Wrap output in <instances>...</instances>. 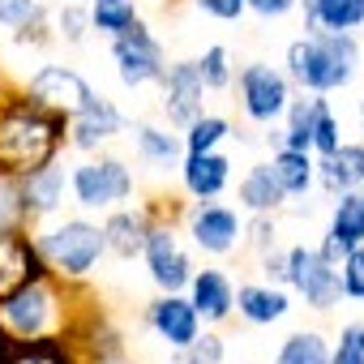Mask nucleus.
Returning a JSON list of instances; mask_svg holds the SVG:
<instances>
[{
  "mask_svg": "<svg viewBox=\"0 0 364 364\" xmlns=\"http://www.w3.org/2000/svg\"><path fill=\"white\" fill-rule=\"evenodd\" d=\"M360 48L351 31H309L287 48V77L313 95L343 90L355 77Z\"/></svg>",
  "mask_w": 364,
  "mask_h": 364,
  "instance_id": "obj_1",
  "label": "nucleus"
},
{
  "mask_svg": "<svg viewBox=\"0 0 364 364\" xmlns=\"http://www.w3.org/2000/svg\"><path fill=\"white\" fill-rule=\"evenodd\" d=\"M60 129H65V116H56L39 103L9 112L0 120V171L26 176V171L52 163V154L60 146Z\"/></svg>",
  "mask_w": 364,
  "mask_h": 364,
  "instance_id": "obj_2",
  "label": "nucleus"
},
{
  "mask_svg": "<svg viewBox=\"0 0 364 364\" xmlns=\"http://www.w3.org/2000/svg\"><path fill=\"white\" fill-rule=\"evenodd\" d=\"M39 257L56 270V274H69V279H82L99 266V257L107 253L103 245V228L86 223V219H65L60 228L43 232L39 236Z\"/></svg>",
  "mask_w": 364,
  "mask_h": 364,
  "instance_id": "obj_3",
  "label": "nucleus"
},
{
  "mask_svg": "<svg viewBox=\"0 0 364 364\" xmlns=\"http://www.w3.org/2000/svg\"><path fill=\"white\" fill-rule=\"evenodd\" d=\"M52 317H56V296H52V287L43 279H31V283L14 287L5 300H0V326L9 334H18V338L48 334Z\"/></svg>",
  "mask_w": 364,
  "mask_h": 364,
  "instance_id": "obj_4",
  "label": "nucleus"
},
{
  "mask_svg": "<svg viewBox=\"0 0 364 364\" xmlns=\"http://www.w3.org/2000/svg\"><path fill=\"white\" fill-rule=\"evenodd\" d=\"M283 270H287V283L304 296V304H313V309L338 304V296H343L338 270H334V262H326L317 249H304V245L287 249V253H283Z\"/></svg>",
  "mask_w": 364,
  "mask_h": 364,
  "instance_id": "obj_5",
  "label": "nucleus"
},
{
  "mask_svg": "<svg viewBox=\"0 0 364 364\" xmlns=\"http://www.w3.org/2000/svg\"><path fill=\"white\" fill-rule=\"evenodd\" d=\"M69 185H73V198L77 206L86 210H107L116 202H124L133 193V176L120 159H99V163H82L73 167L69 176Z\"/></svg>",
  "mask_w": 364,
  "mask_h": 364,
  "instance_id": "obj_6",
  "label": "nucleus"
},
{
  "mask_svg": "<svg viewBox=\"0 0 364 364\" xmlns=\"http://www.w3.org/2000/svg\"><path fill=\"white\" fill-rule=\"evenodd\" d=\"M112 60H116V73H120L124 86L159 82L163 69H167V65H163V48H159V39H154L141 22H133L124 35L112 39Z\"/></svg>",
  "mask_w": 364,
  "mask_h": 364,
  "instance_id": "obj_7",
  "label": "nucleus"
},
{
  "mask_svg": "<svg viewBox=\"0 0 364 364\" xmlns=\"http://www.w3.org/2000/svg\"><path fill=\"white\" fill-rule=\"evenodd\" d=\"M240 99H245L249 120L270 124V120H279V116L287 112L291 86H287V77H283L279 69H270V65L257 60V65H249V69L240 73Z\"/></svg>",
  "mask_w": 364,
  "mask_h": 364,
  "instance_id": "obj_8",
  "label": "nucleus"
},
{
  "mask_svg": "<svg viewBox=\"0 0 364 364\" xmlns=\"http://www.w3.org/2000/svg\"><path fill=\"white\" fill-rule=\"evenodd\" d=\"M90 95H95L90 82H86L82 73L65 69V65H43V69L31 77V103L48 107V112H56V116H73Z\"/></svg>",
  "mask_w": 364,
  "mask_h": 364,
  "instance_id": "obj_9",
  "label": "nucleus"
},
{
  "mask_svg": "<svg viewBox=\"0 0 364 364\" xmlns=\"http://www.w3.org/2000/svg\"><path fill=\"white\" fill-rule=\"evenodd\" d=\"M141 257H146V266H150V279H154L163 291L189 287L193 266H189V257H185V249H180V240H176L171 228H154V223H150L146 245H141Z\"/></svg>",
  "mask_w": 364,
  "mask_h": 364,
  "instance_id": "obj_10",
  "label": "nucleus"
},
{
  "mask_svg": "<svg viewBox=\"0 0 364 364\" xmlns=\"http://www.w3.org/2000/svg\"><path fill=\"white\" fill-rule=\"evenodd\" d=\"M159 82H163V112H167L171 124H189V120L202 116V95H206V86H202L198 60H180V65L163 69Z\"/></svg>",
  "mask_w": 364,
  "mask_h": 364,
  "instance_id": "obj_11",
  "label": "nucleus"
},
{
  "mask_svg": "<svg viewBox=\"0 0 364 364\" xmlns=\"http://www.w3.org/2000/svg\"><path fill=\"white\" fill-rule=\"evenodd\" d=\"M146 321H150V330H154L167 347H180V351H185V347L202 334L198 309H193L185 296H176V291H167L163 300H154L150 313H146Z\"/></svg>",
  "mask_w": 364,
  "mask_h": 364,
  "instance_id": "obj_12",
  "label": "nucleus"
},
{
  "mask_svg": "<svg viewBox=\"0 0 364 364\" xmlns=\"http://www.w3.org/2000/svg\"><path fill=\"white\" fill-rule=\"evenodd\" d=\"M355 245H364V193L347 189L338 193L334 202V215H330V232H326V245L317 249L326 262H343Z\"/></svg>",
  "mask_w": 364,
  "mask_h": 364,
  "instance_id": "obj_13",
  "label": "nucleus"
},
{
  "mask_svg": "<svg viewBox=\"0 0 364 364\" xmlns=\"http://www.w3.org/2000/svg\"><path fill=\"white\" fill-rule=\"evenodd\" d=\"M48 274V262L39 257V249L18 236L14 228H0V300H5L14 287L31 283V279H43Z\"/></svg>",
  "mask_w": 364,
  "mask_h": 364,
  "instance_id": "obj_14",
  "label": "nucleus"
},
{
  "mask_svg": "<svg viewBox=\"0 0 364 364\" xmlns=\"http://www.w3.org/2000/svg\"><path fill=\"white\" fill-rule=\"evenodd\" d=\"M124 129V116L112 107V99H103V95H90L73 116H69V141L77 146V150H95L99 141H112L116 133Z\"/></svg>",
  "mask_w": 364,
  "mask_h": 364,
  "instance_id": "obj_15",
  "label": "nucleus"
},
{
  "mask_svg": "<svg viewBox=\"0 0 364 364\" xmlns=\"http://www.w3.org/2000/svg\"><path fill=\"white\" fill-rule=\"evenodd\" d=\"M189 236H193V245L202 249V253H232L236 249V240L245 236V223H240V215L236 210H228V206H202V210H193V219H189Z\"/></svg>",
  "mask_w": 364,
  "mask_h": 364,
  "instance_id": "obj_16",
  "label": "nucleus"
},
{
  "mask_svg": "<svg viewBox=\"0 0 364 364\" xmlns=\"http://www.w3.org/2000/svg\"><path fill=\"white\" fill-rule=\"evenodd\" d=\"M313 180H321L326 193H334V198L355 189V185H364V146L360 141H338L334 154L313 163Z\"/></svg>",
  "mask_w": 364,
  "mask_h": 364,
  "instance_id": "obj_17",
  "label": "nucleus"
},
{
  "mask_svg": "<svg viewBox=\"0 0 364 364\" xmlns=\"http://www.w3.org/2000/svg\"><path fill=\"white\" fill-rule=\"evenodd\" d=\"M180 176H185V189L202 202L219 198L228 189V180H232V159L219 154V150H198L185 159V167H180Z\"/></svg>",
  "mask_w": 364,
  "mask_h": 364,
  "instance_id": "obj_18",
  "label": "nucleus"
},
{
  "mask_svg": "<svg viewBox=\"0 0 364 364\" xmlns=\"http://www.w3.org/2000/svg\"><path fill=\"white\" fill-rule=\"evenodd\" d=\"M189 304L198 309L202 321H223L236 309V287L223 270H202L189 279Z\"/></svg>",
  "mask_w": 364,
  "mask_h": 364,
  "instance_id": "obj_19",
  "label": "nucleus"
},
{
  "mask_svg": "<svg viewBox=\"0 0 364 364\" xmlns=\"http://www.w3.org/2000/svg\"><path fill=\"white\" fill-rule=\"evenodd\" d=\"M65 198V167L56 163H43L35 171L22 176V206L26 215H52Z\"/></svg>",
  "mask_w": 364,
  "mask_h": 364,
  "instance_id": "obj_20",
  "label": "nucleus"
},
{
  "mask_svg": "<svg viewBox=\"0 0 364 364\" xmlns=\"http://www.w3.org/2000/svg\"><path fill=\"white\" fill-rule=\"evenodd\" d=\"M146 232H150V215L146 210H116L103 223V245L116 257H137L141 245H146Z\"/></svg>",
  "mask_w": 364,
  "mask_h": 364,
  "instance_id": "obj_21",
  "label": "nucleus"
},
{
  "mask_svg": "<svg viewBox=\"0 0 364 364\" xmlns=\"http://www.w3.org/2000/svg\"><path fill=\"white\" fill-rule=\"evenodd\" d=\"M309 31H360L364 0H304Z\"/></svg>",
  "mask_w": 364,
  "mask_h": 364,
  "instance_id": "obj_22",
  "label": "nucleus"
},
{
  "mask_svg": "<svg viewBox=\"0 0 364 364\" xmlns=\"http://www.w3.org/2000/svg\"><path fill=\"white\" fill-rule=\"evenodd\" d=\"M236 309H240L245 321L270 326V321H283V317H287L291 300H287V291H279V287H257V283H249V287L236 291Z\"/></svg>",
  "mask_w": 364,
  "mask_h": 364,
  "instance_id": "obj_23",
  "label": "nucleus"
},
{
  "mask_svg": "<svg viewBox=\"0 0 364 364\" xmlns=\"http://www.w3.org/2000/svg\"><path fill=\"white\" fill-rule=\"evenodd\" d=\"M240 202H245V210H253V215H270V210H279V206L287 202V193L279 189L270 163H257V167L245 171V180H240Z\"/></svg>",
  "mask_w": 364,
  "mask_h": 364,
  "instance_id": "obj_24",
  "label": "nucleus"
},
{
  "mask_svg": "<svg viewBox=\"0 0 364 364\" xmlns=\"http://www.w3.org/2000/svg\"><path fill=\"white\" fill-rule=\"evenodd\" d=\"M270 171H274L279 189H283L287 198H304V193L313 189V154H309V150H287V146H279V154L270 159Z\"/></svg>",
  "mask_w": 364,
  "mask_h": 364,
  "instance_id": "obj_25",
  "label": "nucleus"
},
{
  "mask_svg": "<svg viewBox=\"0 0 364 364\" xmlns=\"http://www.w3.org/2000/svg\"><path fill=\"white\" fill-rule=\"evenodd\" d=\"M274 364H330V347L317 330H300V334H287Z\"/></svg>",
  "mask_w": 364,
  "mask_h": 364,
  "instance_id": "obj_26",
  "label": "nucleus"
},
{
  "mask_svg": "<svg viewBox=\"0 0 364 364\" xmlns=\"http://www.w3.org/2000/svg\"><path fill=\"white\" fill-rule=\"evenodd\" d=\"M137 22V0H90V26L103 35H124Z\"/></svg>",
  "mask_w": 364,
  "mask_h": 364,
  "instance_id": "obj_27",
  "label": "nucleus"
},
{
  "mask_svg": "<svg viewBox=\"0 0 364 364\" xmlns=\"http://www.w3.org/2000/svg\"><path fill=\"white\" fill-rule=\"evenodd\" d=\"M313 103H317V99H291V103H287V112H283V116H287V129H283V137H279L287 150H309V141H313ZM309 154H313V150H309Z\"/></svg>",
  "mask_w": 364,
  "mask_h": 364,
  "instance_id": "obj_28",
  "label": "nucleus"
},
{
  "mask_svg": "<svg viewBox=\"0 0 364 364\" xmlns=\"http://www.w3.org/2000/svg\"><path fill=\"white\" fill-rule=\"evenodd\" d=\"M189 133H185V146H189V154H198V150H215L219 141H228L232 137V124L223 120V116H198V120H189L185 124Z\"/></svg>",
  "mask_w": 364,
  "mask_h": 364,
  "instance_id": "obj_29",
  "label": "nucleus"
},
{
  "mask_svg": "<svg viewBox=\"0 0 364 364\" xmlns=\"http://www.w3.org/2000/svg\"><path fill=\"white\" fill-rule=\"evenodd\" d=\"M137 154H141L146 163H154V167H167V163L180 154V137H171V133H163V129H154V124H141V129H137Z\"/></svg>",
  "mask_w": 364,
  "mask_h": 364,
  "instance_id": "obj_30",
  "label": "nucleus"
},
{
  "mask_svg": "<svg viewBox=\"0 0 364 364\" xmlns=\"http://www.w3.org/2000/svg\"><path fill=\"white\" fill-rule=\"evenodd\" d=\"M338 133H343V129H338V116L330 112V103H326V99H317V103H313V141H309V150H317L321 159H326V154H334V150H338V141H343Z\"/></svg>",
  "mask_w": 364,
  "mask_h": 364,
  "instance_id": "obj_31",
  "label": "nucleus"
},
{
  "mask_svg": "<svg viewBox=\"0 0 364 364\" xmlns=\"http://www.w3.org/2000/svg\"><path fill=\"white\" fill-rule=\"evenodd\" d=\"M198 73H202V86H206V90H228V86H232L228 48H223V43L206 48V52H202V60H198Z\"/></svg>",
  "mask_w": 364,
  "mask_h": 364,
  "instance_id": "obj_32",
  "label": "nucleus"
},
{
  "mask_svg": "<svg viewBox=\"0 0 364 364\" xmlns=\"http://www.w3.org/2000/svg\"><path fill=\"white\" fill-rule=\"evenodd\" d=\"M18 219H26L22 180H14V171H0V228H14Z\"/></svg>",
  "mask_w": 364,
  "mask_h": 364,
  "instance_id": "obj_33",
  "label": "nucleus"
},
{
  "mask_svg": "<svg viewBox=\"0 0 364 364\" xmlns=\"http://www.w3.org/2000/svg\"><path fill=\"white\" fill-rule=\"evenodd\" d=\"M338 287H343V296H347V300H364V245H355V249L343 257Z\"/></svg>",
  "mask_w": 364,
  "mask_h": 364,
  "instance_id": "obj_34",
  "label": "nucleus"
},
{
  "mask_svg": "<svg viewBox=\"0 0 364 364\" xmlns=\"http://www.w3.org/2000/svg\"><path fill=\"white\" fill-rule=\"evenodd\" d=\"M330 364H364V321L343 326L338 347L330 351Z\"/></svg>",
  "mask_w": 364,
  "mask_h": 364,
  "instance_id": "obj_35",
  "label": "nucleus"
},
{
  "mask_svg": "<svg viewBox=\"0 0 364 364\" xmlns=\"http://www.w3.org/2000/svg\"><path fill=\"white\" fill-rule=\"evenodd\" d=\"M39 18H43L39 0H0V26H9V31H26Z\"/></svg>",
  "mask_w": 364,
  "mask_h": 364,
  "instance_id": "obj_36",
  "label": "nucleus"
},
{
  "mask_svg": "<svg viewBox=\"0 0 364 364\" xmlns=\"http://www.w3.org/2000/svg\"><path fill=\"white\" fill-rule=\"evenodd\" d=\"M185 351H189V364H219V360H223V338H215V334H198Z\"/></svg>",
  "mask_w": 364,
  "mask_h": 364,
  "instance_id": "obj_37",
  "label": "nucleus"
},
{
  "mask_svg": "<svg viewBox=\"0 0 364 364\" xmlns=\"http://www.w3.org/2000/svg\"><path fill=\"white\" fill-rule=\"evenodd\" d=\"M86 26H90V9H77V5H65V9H60V35H65L69 43H77V39L86 35Z\"/></svg>",
  "mask_w": 364,
  "mask_h": 364,
  "instance_id": "obj_38",
  "label": "nucleus"
},
{
  "mask_svg": "<svg viewBox=\"0 0 364 364\" xmlns=\"http://www.w3.org/2000/svg\"><path fill=\"white\" fill-rule=\"evenodd\" d=\"M193 5L202 9V14H210V18H219V22H236L249 5L245 0H193Z\"/></svg>",
  "mask_w": 364,
  "mask_h": 364,
  "instance_id": "obj_39",
  "label": "nucleus"
},
{
  "mask_svg": "<svg viewBox=\"0 0 364 364\" xmlns=\"http://www.w3.org/2000/svg\"><path fill=\"white\" fill-rule=\"evenodd\" d=\"M245 5L253 14H262V18H283V14H291L300 5V0H245Z\"/></svg>",
  "mask_w": 364,
  "mask_h": 364,
  "instance_id": "obj_40",
  "label": "nucleus"
},
{
  "mask_svg": "<svg viewBox=\"0 0 364 364\" xmlns=\"http://www.w3.org/2000/svg\"><path fill=\"white\" fill-rule=\"evenodd\" d=\"M266 274H270L274 283H287V270H283V253H270V257H266Z\"/></svg>",
  "mask_w": 364,
  "mask_h": 364,
  "instance_id": "obj_41",
  "label": "nucleus"
},
{
  "mask_svg": "<svg viewBox=\"0 0 364 364\" xmlns=\"http://www.w3.org/2000/svg\"><path fill=\"white\" fill-rule=\"evenodd\" d=\"M360 129H364V107H360Z\"/></svg>",
  "mask_w": 364,
  "mask_h": 364,
  "instance_id": "obj_42",
  "label": "nucleus"
}]
</instances>
